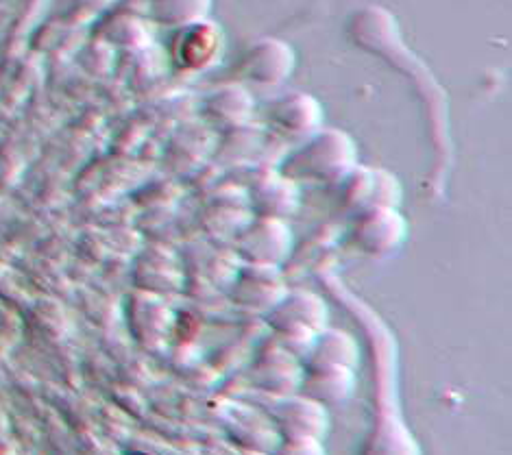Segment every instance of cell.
<instances>
[{"label": "cell", "instance_id": "3957f363", "mask_svg": "<svg viewBox=\"0 0 512 455\" xmlns=\"http://www.w3.org/2000/svg\"><path fill=\"white\" fill-rule=\"evenodd\" d=\"M292 247V233L275 218H258L236 233V253L247 264L277 266Z\"/></svg>", "mask_w": 512, "mask_h": 455}, {"label": "cell", "instance_id": "5b68a950", "mask_svg": "<svg viewBox=\"0 0 512 455\" xmlns=\"http://www.w3.org/2000/svg\"><path fill=\"white\" fill-rule=\"evenodd\" d=\"M286 294L284 279L279 277L277 266H255L249 264L234 279L231 299L236 305L253 312H268Z\"/></svg>", "mask_w": 512, "mask_h": 455}, {"label": "cell", "instance_id": "52a82bcc", "mask_svg": "<svg viewBox=\"0 0 512 455\" xmlns=\"http://www.w3.org/2000/svg\"><path fill=\"white\" fill-rule=\"evenodd\" d=\"M251 209L260 218L282 220L295 212L297 207V188L295 181L279 175H264L253 183L249 196Z\"/></svg>", "mask_w": 512, "mask_h": 455}, {"label": "cell", "instance_id": "9c48e42d", "mask_svg": "<svg viewBox=\"0 0 512 455\" xmlns=\"http://www.w3.org/2000/svg\"><path fill=\"white\" fill-rule=\"evenodd\" d=\"M299 388L316 403L343 401L353 388V371L349 368H306Z\"/></svg>", "mask_w": 512, "mask_h": 455}, {"label": "cell", "instance_id": "7a4b0ae2", "mask_svg": "<svg viewBox=\"0 0 512 455\" xmlns=\"http://www.w3.org/2000/svg\"><path fill=\"white\" fill-rule=\"evenodd\" d=\"M266 321L279 336L282 347L292 355H306L316 336L325 331L327 310L319 297L308 292L284 294L275 307L266 314Z\"/></svg>", "mask_w": 512, "mask_h": 455}, {"label": "cell", "instance_id": "277c9868", "mask_svg": "<svg viewBox=\"0 0 512 455\" xmlns=\"http://www.w3.org/2000/svg\"><path fill=\"white\" fill-rule=\"evenodd\" d=\"M406 236V223L393 207H367L351 227L356 247L367 255L395 251Z\"/></svg>", "mask_w": 512, "mask_h": 455}, {"label": "cell", "instance_id": "8992f818", "mask_svg": "<svg viewBox=\"0 0 512 455\" xmlns=\"http://www.w3.org/2000/svg\"><path fill=\"white\" fill-rule=\"evenodd\" d=\"M262 358L253 366L255 386L264 388L273 395H288L301 384V368L292 355L282 344H271L266 351L260 353Z\"/></svg>", "mask_w": 512, "mask_h": 455}, {"label": "cell", "instance_id": "6da1fadb", "mask_svg": "<svg viewBox=\"0 0 512 455\" xmlns=\"http://www.w3.org/2000/svg\"><path fill=\"white\" fill-rule=\"evenodd\" d=\"M356 162V149L345 133H319L286 159L282 175L290 181H336L343 179Z\"/></svg>", "mask_w": 512, "mask_h": 455}, {"label": "cell", "instance_id": "30bf717a", "mask_svg": "<svg viewBox=\"0 0 512 455\" xmlns=\"http://www.w3.org/2000/svg\"><path fill=\"white\" fill-rule=\"evenodd\" d=\"M319 105L310 96H288L273 109V118L286 133H310L319 125Z\"/></svg>", "mask_w": 512, "mask_h": 455}, {"label": "cell", "instance_id": "ba28073f", "mask_svg": "<svg viewBox=\"0 0 512 455\" xmlns=\"http://www.w3.org/2000/svg\"><path fill=\"white\" fill-rule=\"evenodd\" d=\"M306 368H349L358 362V349L343 331H321L310 347Z\"/></svg>", "mask_w": 512, "mask_h": 455}]
</instances>
